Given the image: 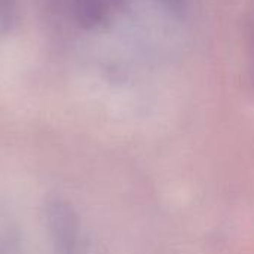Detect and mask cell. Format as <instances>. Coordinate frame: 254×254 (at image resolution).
<instances>
[{
    "mask_svg": "<svg viewBox=\"0 0 254 254\" xmlns=\"http://www.w3.org/2000/svg\"><path fill=\"white\" fill-rule=\"evenodd\" d=\"M48 237L55 254H97L79 213L60 195L49 196L43 207Z\"/></svg>",
    "mask_w": 254,
    "mask_h": 254,
    "instance_id": "6da1fadb",
    "label": "cell"
},
{
    "mask_svg": "<svg viewBox=\"0 0 254 254\" xmlns=\"http://www.w3.org/2000/svg\"><path fill=\"white\" fill-rule=\"evenodd\" d=\"M167 1H168L170 4H173V6H174V4H176V3H177L179 0H167Z\"/></svg>",
    "mask_w": 254,
    "mask_h": 254,
    "instance_id": "3957f363",
    "label": "cell"
},
{
    "mask_svg": "<svg viewBox=\"0 0 254 254\" xmlns=\"http://www.w3.org/2000/svg\"><path fill=\"white\" fill-rule=\"evenodd\" d=\"M73 13L79 25L92 28L103 22L106 16V6L101 0H74Z\"/></svg>",
    "mask_w": 254,
    "mask_h": 254,
    "instance_id": "7a4b0ae2",
    "label": "cell"
}]
</instances>
